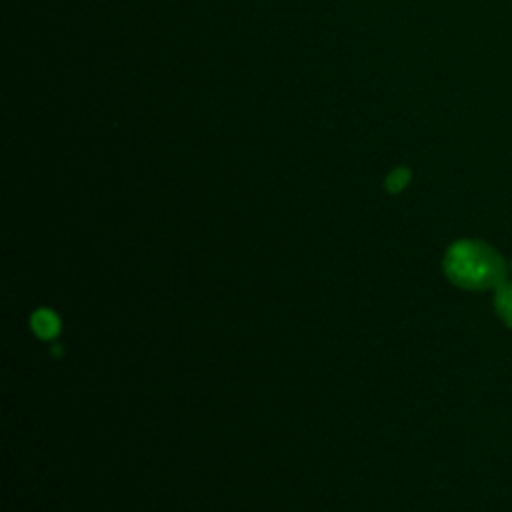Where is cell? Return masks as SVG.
Returning <instances> with one entry per match:
<instances>
[{
	"label": "cell",
	"mask_w": 512,
	"mask_h": 512,
	"mask_svg": "<svg viewBox=\"0 0 512 512\" xmlns=\"http://www.w3.org/2000/svg\"><path fill=\"white\" fill-rule=\"evenodd\" d=\"M494 308L500 320L512 330V282H502L494 292Z\"/></svg>",
	"instance_id": "cell-3"
},
{
	"label": "cell",
	"mask_w": 512,
	"mask_h": 512,
	"mask_svg": "<svg viewBox=\"0 0 512 512\" xmlns=\"http://www.w3.org/2000/svg\"><path fill=\"white\" fill-rule=\"evenodd\" d=\"M408 182H410V170L404 168V166L394 168V170L386 176V188H388V192H392V194L404 190Z\"/></svg>",
	"instance_id": "cell-4"
},
{
	"label": "cell",
	"mask_w": 512,
	"mask_h": 512,
	"mask_svg": "<svg viewBox=\"0 0 512 512\" xmlns=\"http://www.w3.org/2000/svg\"><path fill=\"white\" fill-rule=\"evenodd\" d=\"M30 326L38 338L52 340L60 332V318L50 308H38L30 316Z\"/></svg>",
	"instance_id": "cell-2"
},
{
	"label": "cell",
	"mask_w": 512,
	"mask_h": 512,
	"mask_svg": "<svg viewBox=\"0 0 512 512\" xmlns=\"http://www.w3.org/2000/svg\"><path fill=\"white\" fill-rule=\"evenodd\" d=\"M442 268L446 278L464 290H488L506 280L504 258L482 240H456L448 246Z\"/></svg>",
	"instance_id": "cell-1"
}]
</instances>
